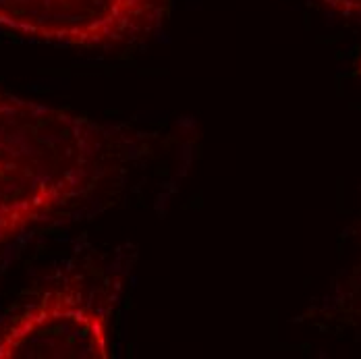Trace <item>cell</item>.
I'll return each instance as SVG.
<instances>
[{
  "mask_svg": "<svg viewBox=\"0 0 361 359\" xmlns=\"http://www.w3.org/2000/svg\"><path fill=\"white\" fill-rule=\"evenodd\" d=\"M127 147L112 125L0 92V250L96 193Z\"/></svg>",
  "mask_w": 361,
  "mask_h": 359,
  "instance_id": "6da1fadb",
  "label": "cell"
},
{
  "mask_svg": "<svg viewBox=\"0 0 361 359\" xmlns=\"http://www.w3.org/2000/svg\"><path fill=\"white\" fill-rule=\"evenodd\" d=\"M169 0H0V32L71 48H116L149 36Z\"/></svg>",
  "mask_w": 361,
  "mask_h": 359,
  "instance_id": "7a4b0ae2",
  "label": "cell"
},
{
  "mask_svg": "<svg viewBox=\"0 0 361 359\" xmlns=\"http://www.w3.org/2000/svg\"><path fill=\"white\" fill-rule=\"evenodd\" d=\"M110 310L81 285H56L0 322V359H106Z\"/></svg>",
  "mask_w": 361,
  "mask_h": 359,
  "instance_id": "3957f363",
  "label": "cell"
},
{
  "mask_svg": "<svg viewBox=\"0 0 361 359\" xmlns=\"http://www.w3.org/2000/svg\"><path fill=\"white\" fill-rule=\"evenodd\" d=\"M330 11L345 17H361V0H318Z\"/></svg>",
  "mask_w": 361,
  "mask_h": 359,
  "instance_id": "277c9868",
  "label": "cell"
},
{
  "mask_svg": "<svg viewBox=\"0 0 361 359\" xmlns=\"http://www.w3.org/2000/svg\"><path fill=\"white\" fill-rule=\"evenodd\" d=\"M355 73H357V77L361 79V61H360V65H357V69H355Z\"/></svg>",
  "mask_w": 361,
  "mask_h": 359,
  "instance_id": "5b68a950",
  "label": "cell"
}]
</instances>
